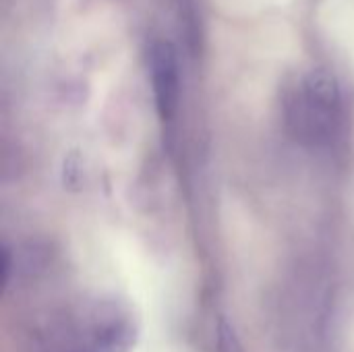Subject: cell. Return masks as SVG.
Here are the masks:
<instances>
[{"label": "cell", "instance_id": "cell-1", "mask_svg": "<svg viewBox=\"0 0 354 352\" xmlns=\"http://www.w3.org/2000/svg\"><path fill=\"white\" fill-rule=\"evenodd\" d=\"M342 114V87L328 68L309 71L286 102V120L292 135L311 147L332 145L340 133Z\"/></svg>", "mask_w": 354, "mask_h": 352}, {"label": "cell", "instance_id": "cell-2", "mask_svg": "<svg viewBox=\"0 0 354 352\" xmlns=\"http://www.w3.org/2000/svg\"><path fill=\"white\" fill-rule=\"evenodd\" d=\"M135 336V324L124 307L97 301L58 328L50 352H129Z\"/></svg>", "mask_w": 354, "mask_h": 352}, {"label": "cell", "instance_id": "cell-3", "mask_svg": "<svg viewBox=\"0 0 354 352\" xmlns=\"http://www.w3.org/2000/svg\"><path fill=\"white\" fill-rule=\"evenodd\" d=\"M149 75L158 114L162 120H170L180 102V64L172 41L162 37L151 41Z\"/></svg>", "mask_w": 354, "mask_h": 352}, {"label": "cell", "instance_id": "cell-4", "mask_svg": "<svg viewBox=\"0 0 354 352\" xmlns=\"http://www.w3.org/2000/svg\"><path fill=\"white\" fill-rule=\"evenodd\" d=\"M216 352H245L241 346L239 336L234 334L232 326L226 319H220L218 324V336H216Z\"/></svg>", "mask_w": 354, "mask_h": 352}]
</instances>
